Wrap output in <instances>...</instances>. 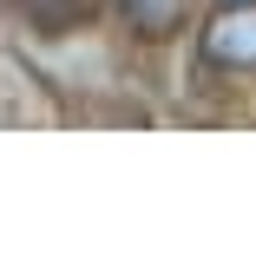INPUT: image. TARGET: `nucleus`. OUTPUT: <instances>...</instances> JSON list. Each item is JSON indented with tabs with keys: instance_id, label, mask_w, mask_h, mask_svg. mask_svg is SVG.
<instances>
[{
	"instance_id": "1",
	"label": "nucleus",
	"mask_w": 256,
	"mask_h": 256,
	"mask_svg": "<svg viewBox=\"0 0 256 256\" xmlns=\"http://www.w3.org/2000/svg\"><path fill=\"white\" fill-rule=\"evenodd\" d=\"M204 60H210V66H236V72L256 66V0H236L230 14L210 20V33H204Z\"/></svg>"
},
{
	"instance_id": "2",
	"label": "nucleus",
	"mask_w": 256,
	"mask_h": 256,
	"mask_svg": "<svg viewBox=\"0 0 256 256\" xmlns=\"http://www.w3.org/2000/svg\"><path fill=\"white\" fill-rule=\"evenodd\" d=\"M20 7H26V20H33L40 33H66V26H79V20L98 7V0H20Z\"/></svg>"
},
{
	"instance_id": "3",
	"label": "nucleus",
	"mask_w": 256,
	"mask_h": 256,
	"mask_svg": "<svg viewBox=\"0 0 256 256\" xmlns=\"http://www.w3.org/2000/svg\"><path fill=\"white\" fill-rule=\"evenodd\" d=\"M184 7H190V0H125L132 26H138V33H151V40H158V33H171V26L184 20Z\"/></svg>"
}]
</instances>
